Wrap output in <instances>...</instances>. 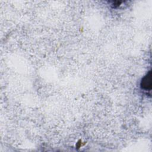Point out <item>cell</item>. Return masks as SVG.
Wrapping results in <instances>:
<instances>
[{
    "mask_svg": "<svg viewBox=\"0 0 152 152\" xmlns=\"http://www.w3.org/2000/svg\"><path fill=\"white\" fill-rule=\"evenodd\" d=\"M141 89L144 91H150L151 88V72L150 71L146 75H145L140 83Z\"/></svg>",
    "mask_w": 152,
    "mask_h": 152,
    "instance_id": "6da1fadb",
    "label": "cell"
}]
</instances>
